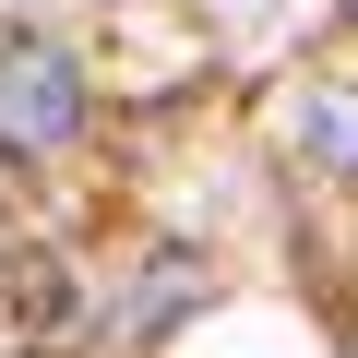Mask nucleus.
Listing matches in <instances>:
<instances>
[{
  "mask_svg": "<svg viewBox=\"0 0 358 358\" xmlns=\"http://www.w3.org/2000/svg\"><path fill=\"white\" fill-rule=\"evenodd\" d=\"M72 131H84V72L48 36H13L0 48V155H60Z\"/></svg>",
  "mask_w": 358,
  "mask_h": 358,
  "instance_id": "obj_1",
  "label": "nucleus"
},
{
  "mask_svg": "<svg viewBox=\"0 0 358 358\" xmlns=\"http://www.w3.org/2000/svg\"><path fill=\"white\" fill-rule=\"evenodd\" d=\"M299 155L334 167V179H358V84H310L299 96Z\"/></svg>",
  "mask_w": 358,
  "mask_h": 358,
  "instance_id": "obj_2",
  "label": "nucleus"
},
{
  "mask_svg": "<svg viewBox=\"0 0 358 358\" xmlns=\"http://www.w3.org/2000/svg\"><path fill=\"white\" fill-rule=\"evenodd\" d=\"M346 13H358V0H346Z\"/></svg>",
  "mask_w": 358,
  "mask_h": 358,
  "instance_id": "obj_3",
  "label": "nucleus"
}]
</instances>
